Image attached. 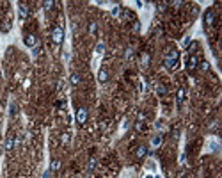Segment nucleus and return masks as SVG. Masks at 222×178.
<instances>
[{"label":"nucleus","mask_w":222,"mask_h":178,"mask_svg":"<svg viewBox=\"0 0 222 178\" xmlns=\"http://www.w3.org/2000/svg\"><path fill=\"white\" fill-rule=\"evenodd\" d=\"M156 93L162 96V94H165V93H167V87H165V86H162V84H158V86H156Z\"/></svg>","instance_id":"nucleus-17"},{"label":"nucleus","mask_w":222,"mask_h":178,"mask_svg":"<svg viewBox=\"0 0 222 178\" xmlns=\"http://www.w3.org/2000/svg\"><path fill=\"white\" fill-rule=\"evenodd\" d=\"M69 82H71L73 86H78V84H80V75H78V73H71Z\"/></svg>","instance_id":"nucleus-12"},{"label":"nucleus","mask_w":222,"mask_h":178,"mask_svg":"<svg viewBox=\"0 0 222 178\" xmlns=\"http://www.w3.org/2000/svg\"><path fill=\"white\" fill-rule=\"evenodd\" d=\"M165 59H169V61H178V59H180V52H178V50H169V53L165 55Z\"/></svg>","instance_id":"nucleus-9"},{"label":"nucleus","mask_w":222,"mask_h":178,"mask_svg":"<svg viewBox=\"0 0 222 178\" xmlns=\"http://www.w3.org/2000/svg\"><path fill=\"white\" fill-rule=\"evenodd\" d=\"M60 169V160L59 159H53L52 160V171H59Z\"/></svg>","instance_id":"nucleus-15"},{"label":"nucleus","mask_w":222,"mask_h":178,"mask_svg":"<svg viewBox=\"0 0 222 178\" xmlns=\"http://www.w3.org/2000/svg\"><path fill=\"white\" fill-rule=\"evenodd\" d=\"M103 48H105V45H103V43H98V45H96V52H100V53H101V52H103Z\"/></svg>","instance_id":"nucleus-22"},{"label":"nucleus","mask_w":222,"mask_h":178,"mask_svg":"<svg viewBox=\"0 0 222 178\" xmlns=\"http://www.w3.org/2000/svg\"><path fill=\"white\" fill-rule=\"evenodd\" d=\"M87 30H89V34H91V36H92V34H96V30H98V23H96V21H89Z\"/></svg>","instance_id":"nucleus-11"},{"label":"nucleus","mask_w":222,"mask_h":178,"mask_svg":"<svg viewBox=\"0 0 222 178\" xmlns=\"http://www.w3.org/2000/svg\"><path fill=\"white\" fill-rule=\"evenodd\" d=\"M23 43H25L28 48H34V46L37 45V36H36V34H25Z\"/></svg>","instance_id":"nucleus-2"},{"label":"nucleus","mask_w":222,"mask_h":178,"mask_svg":"<svg viewBox=\"0 0 222 178\" xmlns=\"http://www.w3.org/2000/svg\"><path fill=\"white\" fill-rule=\"evenodd\" d=\"M197 66H199V57H197V55H190L189 61H187V70L192 71V70H196Z\"/></svg>","instance_id":"nucleus-3"},{"label":"nucleus","mask_w":222,"mask_h":178,"mask_svg":"<svg viewBox=\"0 0 222 178\" xmlns=\"http://www.w3.org/2000/svg\"><path fill=\"white\" fill-rule=\"evenodd\" d=\"M148 153H149V150H148V146H144V144H140V146L135 150V157H137V159H144Z\"/></svg>","instance_id":"nucleus-6"},{"label":"nucleus","mask_w":222,"mask_h":178,"mask_svg":"<svg viewBox=\"0 0 222 178\" xmlns=\"http://www.w3.org/2000/svg\"><path fill=\"white\" fill-rule=\"evenodd\" d=\"M151 144H153V146H160V144H162V136H155V137L151 139Z\"/></svg>","instance_id":"nucleus-16"},{"label":"nucleus","mask_w":222,"mask_h":178,"mask_svg":"<svg viewBox=\"0 0 222 178\" xmlns=\"http://www.w3.org/2000/svg\"><path fill=\"white\" fill-rule=\"evenodd\" d=\"M149 59H151V57H149V53H142V64H144V66H148V64H149Z\"/></svg>","instance_id":"nucleus-19"},{"label":"nucleus","mask_w":222,"mask_h":178,"mask_svg":"<svg viewBox=\"0 0 222 178\" xmlns=\"http://www.w3.org/2000/svg\"><path fill=\"white\" fill-rule=\"evenodd\" d=\"M14 148V136H7L5 139V150H12Z\"/></svg>","instance_id":"nucleus-10"},{"label":"nucleus","mask_w":222,"mask_h":178,"mask_svg":"<svg viewBox=\"0 0 222 178\" xmlns=\"http://www.w3.org/2000/svg\"><path fill=\"white\" fill-rule=\"evenodd\" d=\"M18 16H20V20H27V16H28V5H27V4H20V7H18Z\"/></svg>","instance_id":"nucleus-5"},{"label":"nucleus","mask_w":222,"mask_h":178,"mask_svg":"<svg viewBox=\"0 0 222 178\" xmlns=\"http://www.w3.org/2000/svg\"><path fill=\"white\" fill-rule=\"evenodd\" d=\"M139 29H140V23H139V21H135V23H133V30H139Z\"/></svg>","instance_id":"nucleus-23"},{"label":"nucleus","mask_w":222,"mask_h":178,"mask_svg":"<svg viewBox=\"0 0 222 178\" xmlns=\"http://www.w3.org/2000/svg\"><path fill=\"white\" fill-rule=\"evenodd\" d=\"M197 68H201V70H203V71H206V70H208V62H206V61H201V62H199V66H197Z\"/></svg>","instance_id":"nucleus-21"},{"label":"nucleus","mask_w":222,"mask_h":178,"mask_svg":"<svg viewBox=\"0 0 222 178\" xmlns=\"http://www.w3.org/2000/svg\"><path fill=\"white\" fill-rule=\"evenodd\" d=\"M76 121H78L80 125H84V123L87 121V109H85V107H80V109L76 111Z\"/></svg>","instance_id":"nucleus-4"},{"label":"nucleus","mask_w":222,"mask_h":178,"mask_svg":"<svg viewBox=\"0 0 222 178\" xmlns=\"http://www.w3.org/2000/svg\"><path fill=\"white\" fill-rule=\"evenodd\" d=\"M213 20H215V11H213V9L206 11V14H205V21H206V25H212Z\"/></svg>","instance_id":"nucleus-7"},{"label":"nucleus","mask_w":222,"mask_h":178,"mask_svg":"<svg viewBox=\"0 0 222 178\" xmlns=\"http://www.w3.org/2000/svg\"><path fill=\"white\" fill-rule=\"evenodd\" d=\"M52 41H53L55 45H60V43L64 41V30H62V27H55V29L52 30Z\"/></svg>","instance_id":"nucleus-1"},{"label":"nucleus","mask_w":222,"mask_h":178,"mask_svg":"<svg viewBox=\"0 0 222 178\" xmlns=\"http://www.w3.org/2000/svg\"><path fill=\"white\" fill-rule=\"evenodd\" d=\"M165 66H167L169 70H176V68H178V61H169V59H165Z\"/></svg>","instance_id":"nucleus-14"},{"label":"nucleus","mask_w":222,"mask_h":178,"mask_svg":"<svg viewBox=\"0 0 222 178\" xmlns=\"http://www.w3.org/2000/svg\"><path fill=\"white\" fill-rule=\"evenodd\" d=\"M183 100H185V89H178V94H176V102H178V105H180Z\"/></svg>","instance_id":"nucleus-13"},{"label":"nucleus","mask_w":222,"mask_h":178,"mask_svg":"<svg viewBox=\"0 0 222 178\" xmlns=\"http://www.w3.org/2000/svg\"><path fill=\"white\" fill-rule=\"evenodd\" d=\"M98 80H100L101 84L108 80V71H107L105 68H101V70H100V73H98Z\"/></svg>","instance_id":"nucleus-8"},{"label":"nucleus","mask_w":222,"mask_h":178,"mask_svg":"<svg viewBox=\"0 0 222 178\" xmlns=\"http://www.w3.org/2000/svg\"><path fill=\"white\" fill-rule=\"evenodd\" d=\"M43 5H44V9H46V11H50V9L55 5V2H52V0H46V2H43Z\"/></svg>","instance_id":"nucleus-18"},{"label":"nucleus","mask_w":222,"mask_h":178,"mask_svg":"<svg viewBox=\"0 0 222 178\" xmlns=\"http://www.w3.org/2000/svg\"><path fill=\"white\" fill-rule=\"evenodd\" d=\"M94 168H96V159H91V160H89V166H87V169H89V171H92Z\"/></svg>","instance_id":"nucleus-20"}]
</instances>
